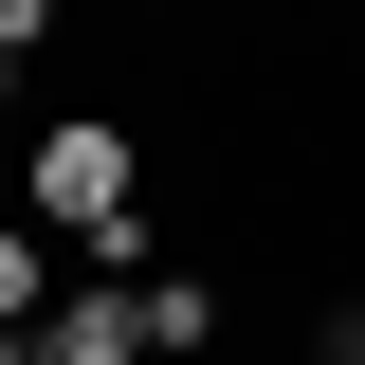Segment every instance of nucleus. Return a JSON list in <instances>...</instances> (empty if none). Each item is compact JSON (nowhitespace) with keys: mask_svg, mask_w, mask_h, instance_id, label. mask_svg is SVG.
Segmentation results:
<instances>
[{"mask_svg":"<svg viewBox=\"0 0 365 365\" xmlns=\"http://www.w3.org/2000/svg\"><path fill=\"white\" fill-rule=\"evenodd\" d=\"M128 201H146L128 128H110V110H73V128L37 146V220H55V237H91V256H128Z\"/></svg>","mask_w":365,"mask_h":365,"instance_id":"1","label":"nucleus"},{"mask_svg":"<svg viewBox=\"0 0 365 365\" xmlns=\"http://www.w3.org/2000/svg\"><path fill=\"white\" fill-rule=\"evenodd\" d=\"M55 311V256H37V220H0V329H37Z\"/></svg>","mask_w":365,"mask_h":365,"instance_id":"2","label":"nucleus"},{"mask_svg":"<svg viewBox=\"0 0 365 365\" xmlns=\"http://www.w3.org/2000/svg\"><path fill=\"white\" fill-rule=\"evenodd\" d=\"M37 19H55V0H0V55H37Z\"/></svg>","mask_w":365,"mask_h":365,"instance_id":"3","label":"nucleus"},{"mask_svg":"<svg viewBox=\"0 0 365 365\" xmlns=\"http://www.w3.org/2000/svg\"><path fill=\"white\" fill-rule=\"evenodd\" d=\"M0 365H37V329H0Z\"/></svg>","mask_w":365,"mask_h":365,"instance_id":"4","label":"nucleus"},{"mask_svg":"<svg viewBox=\"0 0 365 365\" xmlns=\"http://www.w3.org/2000/svg\"><path fill=\"white\" fill-rule=\"evenodd\" d=\"M0 91H19V55H0Z\"/></svg>","mask_w":365,"mask_h":365,"instance_id":"5","label":"nucleus"},{"mask_svg":"<svg viewBox=\"0 0 365 365\" xmlns=\"http://www.w3.org/2000/svg\"><path fill=\"white\" fill-rule=\"evenodd\" d=\"M146 365H182V347H146Z\"/></svg>","mask_w":365,"mask_h":365,"instance_id":"6","label":"nucleus"}]
</instances>
